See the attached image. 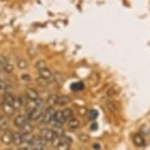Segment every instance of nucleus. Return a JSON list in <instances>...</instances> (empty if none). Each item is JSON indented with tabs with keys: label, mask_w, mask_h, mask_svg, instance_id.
<instances>
[{
	"label": "nucleus",
	"mask_w": 150,
	"mask_h": 150,
	"mask_svg": "<svg viewBox=\"0 0 150 150\" xmlns=\"http://www.w3.org/2000/svg\"><path fill=\"white\" fill-rule=\"evenodd\" d=\"M43 110H42L41 106L40 107H36V108H33V109H29L27 112V116L28 120L30 122L32 121H36L38 119L41 118L42 114H43Z\"/></svg>",
	"instance_id": "obj_1"
},
{
	"label": "nucleus",
	"mask_w": 150,
	"mask_h": 150,
	"mask_svg": "<svg viewBox=\"0 0 150 150\" xmlns=\"http://www.w3.org/2000/svg\"><path fill=\"white\" fill-rule=\"evenodd\" d=\"M55 114V110L53 107H47L44 110L43 114L41 116V124L42 125H49L51 124V122L53 120V116Z\"/></svg>",
	"instance_id": "obj_2"
},
{
	"label": "nucleus",
	"mask_w": 150,
	"mask_h": 150,
	"mask_svg": "<svg viewBox=\"0 0 150 150\" xmlns=\"http://www.w3.org/2000/svg\"><path fill=\"white\" fill-rule=\"evenodd\" d=\"M66 122L67 121L63 115V111H61V110L55 111V114L53 116V120L51 122L53 127H62Z\"/></svg>",
	"instance_id": "obj_3"
},
{
	"label": "nucleus",
	"mask_w": 150,
	"mask_h": 150,
	"mask_svg": "<svg viewBox=\"0 0 150 150\" xmlns=\"http://www.w3.org/2000/svg\"><path fill=\"white\" fill-rule=\"evenodd\" d=\"M39 137L46 142H52L55 139V137H57L55 135L54 132L52 131V129H42Z\"/></svg>",
	"instance_id": "obj_4"
},
{
	"label": "nucleus",
	"mask_w": 150,
	"mask_h": 150,
	"mask_svg": "<svg viewBox=\"0 0 150 150\" xmlns=\"http://www.w3.org/2000/svg\"><path fill=\"white\" fill-rule=\"evenodd\" d=\"M28 123H30V121L28 120V118L26 117V116H24V115L16 116V117L14 118V121H13L14 126H15L16 128L19 129H22Z\"/></svg>",
	"instance_id": "obj_5"
},
{
	"label": "nucleus",
	"mask_w": 150,
	"mask_h": 150,
	"mask_svg": "<svg viewBox=\"0 0 150 150\" xmlns=\"http://www.w3.org/2000/svg\"><path fill=\"white\" fill-rule=\"evenodd\" d=\"M71 144H72V138L64 135L61 137V142L56 147V150H70Z\"/></svg>",
	"instance_id": "obj_6"
},
{
	"label": "nucleus",
	"mask_w": 150,
	"mask_h": 150,
	"mask_svg": "<svg viewBox=\"0 0 150 150\" xmlns=\"http://www.w3.org/2000/svg\"><path fill=\"white\" fill-rule=\"evenodd\" d=\"M13 134L11 131L9 129H6V131H4V132L2 134L1 137H0V140H1V142L5 144V145H9L13 142Z\"/></svg>",
	"instance_id": "obj_7"
},
{
	"label": "nucleus",
	"mask_w": 150,
	"mask_h": 150,
	"mask_svg": "<svg viewBox=\"0 0 150 150\" xmlns=\"http://www.w3.org/2000/svg\"><path fill=\"white\" fill-rule=\"evenodd\" d=\"M26 95H27V98L32 101H38L40 99L38 91L35 88H33V87H29V88H27Z\"/></svg>",
	"instance_id": "obj_8"
},
{
	"label": "nucleus",
	"mask_w": 150,
	"mask_h": 150,
	"mask_svg": "<svg viewBox=\"0 0 150 150\" xmlns=\"http://www.w3.org/2000/svg\"><path fill=\"white\" fill-rule=\"evenodd\" d=\"M38 74H39V77L43 78V79H45V80H48L50 81L54 80V76H53L52 72L48 69L46 66L41 68V69H39L38 70Z\"/></svg>",
	"instance_id": "obj_9"
},
{
	"label": "nucleus",
	"mask_w": 150,
	"mask_h": 150,
	"mask_svg": "<svg viewBox=\"0 0 150 150\" xmlns=\"http://www.w3.org/2000/svg\"><path fill=\"white\" fill-rule=\"evenodd\" d=\"M15 99H16V96L13 94V92H12V91H5V92H4L3 100H4V102H5V103L10 104V105H12V106H13Z\"/></svg>",
	"instance_id": "obj_10"
},
{
	"label": "nucleus",
	"mask_w": 150,
	"mask_h": 150,
	"mask_svg": "<svg viewBox=\"0 0 150 150\" xmlns=\"http://www.w3.org/2000/svg\"><path fill=\"white\" fill-rule=\"evenodd\" d=\"M132 141L137 147H144L145 146V139L141 134H134L132 137Z\"/></svg>",
	"instance_id": "obj_11"
},
{
	"label": "nucleus",
	"mask_w": 150,
	"mask_h": 150,
	"mask_svg": "<svg viewBox=\"0 0 150 150\" xmlns=\"http://www.w3.org/2000/svg\"><path fill=\"white\" fill-rule=\"evenodd\" d=\"M2 108V111H3V113L5 115L7 116H12L14 115V113H15L16 109L14 108V107L12 105H10V104H7V103H3V105L1 106Z\"/></svg>",
	"instance_id": "obj_12"
},
{
	"label": "nucleus",
	"mask_w": 150,
	"mask_h": 150,
	"mask_svg": "<svg viewBox=\"0 0 150 150\" xmlns=\"http://www.w3.org/2000/svg\"><path fill=\"white\" fill-rule=\"evenodd\" d=\"M80 127H81V123L78 119L73 118L68 121V128L70 129H72V131H76V129H78Z\"/></svg>",
	"instance_id": "obj_13"
},
{
	"label": "nucleus",
	"mask_w": 150,
	"mask_h": 150,
	"mask_svg": "<svg viewBox=\"0 0 150 150\" xmlns=\"http://www.w3.org/2000/svg\"><path fill=\"white\" fill-rule=\"evenodd\" d=\"M71 102V98L67 95H59L57 102H56V105L57 106H65L67 105L68 103Z\"/></svg>",
	"instance_id": "obj_14"
},
{
	"label": "nucleus",
	"mask_w": 150,
	"mask_h": 150,
	"mask_svg": "<svg viewBox=\"0 0 150 150\" xmlns=\"http://www.w3.org/2000/svg\"><path fill=\"white\" fill-rule=\"evenodd\" d=\"M33 138H35V135L33 134H23L22 132V142L23 144H30L33 142Z\"/></svg>",
	"instance_id": "obj_15"
},
{
	"label": "nucleus",
	"mask_w": 150,
	"mask_h": 150,
	"mask_svg": "<svg viewBox=\"0 0 150 150\" xmlns=\"http://www.w3.org/2000/svg\"><path fill=\"white\" fill-rule=\"evenodd\" d=\"M13 143L17 146L22 145V132H16L13 134Z\"/></svg>",
	"instance_id": "obj_16"
},
{
	"label": "nucleus",
	"mask_w": 150,
	"mask_h": 150,
	"mask_svg": "<svg viewBox=\"0 0 150 150\" xmlns=\"http://www.w3.org/2000/svg\"><path fill=\"white\" fill-rule=\"evenodd\" d=\"M83 88H84V84L81 83V81L74 83H72V86H71V89H72L73 91H76V92L81 91V90H83Z\"/></svg>",
	"instance_id": "obj_17"
},
{
	"label": "nucleus",
	"mask_w": 150,
	"mask_h": 150,
	"mask_svg": "<svg viewBox=\"0 0 150 150\" xmlns=\"http://www.w3.org/2000/svg\"><path fill=\"white\" fill-rule=\"evenodd\" d=\"M35 81H36V83H38V86H41V87H47L50 84V81L45 80V79L41 78V77H38L35 80Z\"/></svg>",
	"instance_id": "obj_18"
},
{
	"label": "nucleus",
	"mask_w": 150,
	"mask_h": 150,
	"mask_svg": "<svg viewBox=\"0 0 150 150\" xmlns=\"http://www.w3.org/2000/svg\"><path fill=\"white\" fill-rule=\"evenodd\" d=\"M62 111H63V115L65 119H66V121H69L71 119L74 118V112L71 108H65L64 110H62Z\"/></svg>",
	"instance_id": "obj_19"
},
{
	"label": "nucleus",
	"mask_w": 150,
	"mask_h": 150,
	"mask_svg": "<svg viewBox=\"0 0 150 150\" xmlns=\"http://www.w3.org/2000/svg\"><path fill=\"white\" fill-rule=\"evenodd\" d=\"M58 96H59V95H57V94H52V95H50L49 97L47 98V100H46V102H47L48 105H49L50 107H53L54 105H56V102H57Z\"/></svg>",
	"instance_id": "obj_20"
},
{
	"label": "nucleus",
	"mask_w": 150,
	"mask_h": 150,
	"mask_svg": "<svg viewBox=\"0 0 150 150\" xmlns=\"http://www.w3.org/2000/svg\"><path fill=\"white\" fill-rule=\"evenodd\" d=\"M52 131L54 132V134L57 137H64V129H62V127H53Z\"/></svg>",
	"instance_id": "obj_21"
},
{
	"label": "nucleus",
	"mask_w": 150,
	"mask_h": 150,
	"mask_svg": "<svg viewBox=\"0 0 150 150\" xmlns=\"http://www.w3.org/2000/svg\"><path fill=\"white\" fill-rule=\"evenodd\" d=\"M21 131H22L23 134H32L33 131V127L30 125V123H28L26 126L21 129Z\"/></svg>",
	"instance_id": "obj_22"
},
{
	"label": "nucleus",
	"mask_w": 150,
	"mask_h": 150,
	"mask_svg": "<svg viewBox=\"0 0 150 150\" xmlns=\"http://www.w3.org/2000/svg\"><path fill=\"white\" fill-rule=\"evenodd\" d=\"M27 66H28V62L25 60V59H19L18 62H17V67H18L20 70L26 69Z\"/></svg>",
	"instance_id": "obj_23"
},
{
	"label": "nucleus",
	"mask_w": 150,
	"mask_h": 150,
	"mask_svg": "<svg viewBox=\"0 0 150 150\" xmlns=\"http://www.w3.org/2000/svg\"><path fill=\"white\" fill-rule=\"evenodd\" d=\"M9 64V62H8V59L5 57L3 55H0V69L4 70V68L7 66V65Z\"/></svg>",
	"instance_id": "obj_24"
},
{
	"label": "nucleus",
	"mask_w": 150,
	"mask_h": 150,
	"mask_svg": "<svg viewBox=\"0 0 150 150\" xmlns=\"http://www.w3.org/2000/svg\"><path fill=\"white\" fill-rule=\"evenodd\" d=\"M87 114H88L89 120H91V121L95 120V119L98 117V112H97V110H95V109H91Z\"/></svg>",
	"instance_id": "obj_25"
},
{
	"label": "nucleus",
	"mask_w": 150,
	"mask_h": 150,
	"mask_svg": "<svg viewBox=\"0 0 150 150\" xmlns=\"http://www.w3.org/2000/svg\"><path fill=\"white\" fill-rule=\"evenodd\" d=\"M107 107H108L110 112H112V113L117 112V106H116L115 102H113V101H109V102L107 103Z\"/></svg>",
	"instance_id": "obj_26"
},
{
	"label": "nucleus",
	"mask_w": 150,
	"mask_h": 150,
	"mask_svg": "<svg viewBox=\"0 0 150 150\" xmlns=\"http://www.w3.org/2000/svg\"><path fill=\"white\" fill-rule=\"evenodd\" d=\"M89 135L86 134H81L79 135V139H80L81 142H88L89 141Z\"/></svg>",
	"instance_id": "obj_27"
},
{
	"label": "nucleus",
	"mask_w": 150,
	"mask_h": 150,
	"mask_svg": "<svg viewBox=\"0 0 150 150\" xmlns=\"http://www.w3.org/2000/svg\"><path fill=\"white\" fill-rule=\"evenodd\" d=\"M7 128H8V121L5 120V119H2V120L0 121V129L6 131Z\"/></svg>",
	"instance_id": "obj_28"
},
{
	"label": "nucleus",
	"mask_w": 150,
	"mask_h": 150,
	"mask_svg": "<svg viewBox=\"0 0 150 150\" xmlns=\"http://www.w3.org/2000/svg\"><path fill=\"white\" fill-rule=\"evenodd\" d=\"M4 72H6V73H8V74H11L14 71V66L13 65H11V64H8L6 67L4 68Z\"/></svg>",
	"instance_id": "obj_29"
},
{
	"label": "nucleus",
	"mask_w": 150,
	"mask_h": 150,
	"mask_svg": "<svg viewBox=\"0 0 150 150\" xmlns=\"http://www.w3.org/2000/svg\"><path fill=\"white\" fill-rule=\"evenodd\" d=\"M35 67H36V69L38 70H39V69H41V68H43V67H45V62L44 61H42V60H40V61H38V63L35 64Z\"/></svg>",
	"instance_id": "obj_30"
},
{
	"label": "nucleus",
	"mask_w": 150,
	"mask_h": 150,
	"mask_svg": "<svg viewBox=\"0 0 150 150\" xmlns=\"http://www.w3.org/2000/svg\"><path fill=\"white\" fill-rule=\"evenodd\" d=\"M22 79L24 81H30V75H28V74H24V75L22 76Z\"/></svg>",
	"instance_id": "obj_31"
},
{
	"label": "nucleus",
	"mask_w": 150,
	"mask_h": 150,
	"mask_svg": "<svg viewBox=\"0 0 150 150\" xmlns=\"http://www.w3.org/2000/svg\"><path fill=\"white\" fill-rule=\"evenodd\" d=\"M97 128H98V125L95 123H92L91 124V126H90V129H91V131H96V129H97Z\"/></svg>",
	"instance_id": "obj_32"
},
{
	"label": "nucleus",
	"mask_w": 150,
	"mask_h": 150,
	"mask_svg": "<svg viewBox=\"0 0 150 150\" xmlns=\"http://www.w3.org/2000/svg\"><path fill=\"white\" fill-rule=\"evenodd\" d=\"M5 87H6V84H5V83L2 80H0V91L1 90L5 89Z\"/></svg>",
	"instance_id": "obj_33"
},
{
	"label": "nucleus",
	"mask_w": 150,
	"mask_h": 150,
	"mask_svg": "<svg viewBox=\"0 0 150 150\" xmlns=\"http://www.w3.org/2000/svg\"><path fill=\"white\" fill-rule=\"evenodd\" d=\"M94 148L95 149H100V145H98V144H94Z\"/></svg>",
	"instance_id": "obj_34"
},
{
	"label": "nucleus",
	"mask_w": 150,
	"mask_h": 150,
	"mask_svg": "<svg viewBox=\"0 0 150 150\" xmlns=\"http://www.w3.org/2000/svg\"><path fill=\"white\" fill-rule=\"evenodd\" d=\"M18 150H28L27 147H21V148H19Z\"/></svg>",
	"instance_id": "obj_35"
},
{
	"label": "nucleus",
	"mask_w": 150,
	"mask_h": 150,
	"mask_svg": "<svg viewBox=\"0 0 150 150\" xmlns=\"http://www.w3.org/2000/svg\"><path fill=\"white\" fill-rule=\"evenodd\" d=\"M4 150H13V149H11V148H5Z\"/></svg>",
	"instance_id": "obj_36"
},
{
	"label": "nucleus",
	"mask_w": 150,
	"mask_h": 150,
	"mask_svg": "<svg viewBox=\"0 0 150 150\" xmlns=\"http://www.w3.org/2000/svg\"><path fill=\"white\" fill-rule=\"evenodd\" d=\"M2 120V117H1V115H0V121H1Z\"/></svg>",
	"instance_id": "obj_37"
}]
</instances>
